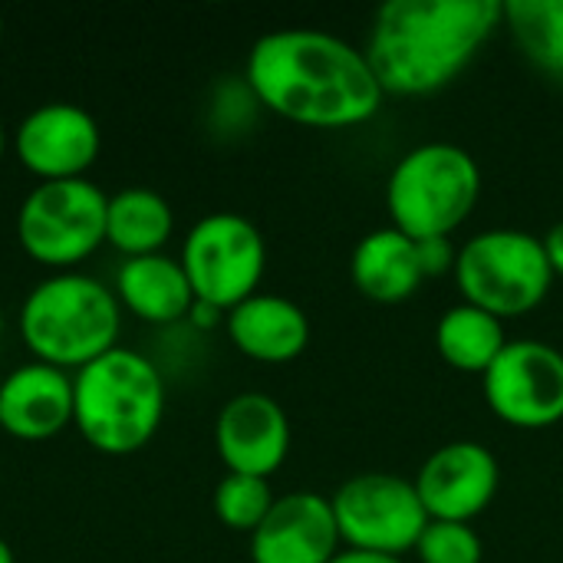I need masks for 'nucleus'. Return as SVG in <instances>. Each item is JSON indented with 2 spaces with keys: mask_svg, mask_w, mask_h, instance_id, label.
<instances>
[{
  "mask_svg": "<svg viewBox=\"0 0 563 563\" xmlns=\"http://www.w3.org/2000/svg\"><path fill=\"white\" fill-rule=\"evenodd\" d=\"M244 82L257 106L307 129H356L376 119L386 102L366 53L313 26L257 36L244 63Z\"/></svg>",
  "mask_w": 563,
  "mask_h": 563,
  "instance_id": "nucleus-1",
  "label": "nucleus"
},
{
  "mask_svg": "<svg viewBox=\"0 0 563 563\" xmlns=\"http://www.w3.org/2000/svg\"><path fill=\"white\" fill-rule=\"evenodd\" d=\"M505 23V0H389L363 46L386 96L422 99L452 86Z\"/></svg>",
  "mask_w": 563,
  "mask_h": 563,
  "instance_id": "nucleus-2",
  "label": "nucleus"
},
{
  "mask_svg": "<svg viewBox=\"0 0 563 563\" xmlns=\"http://www.w3.org/2000/svg\"><path fill=\"white\" fill-rule=\"evenodd\" d=\"M165 379L158 366L129 346H112L73 373V422L102 455H132L158 432Z\"/></svg>",
  "mask_w": 563,
  "mask_h": 563,
  "instance_id": "nucleus-3",
  "label": "nucleus"
},
{
  "mask_svg": "<svg viewBox=\"0 0 563 563\" xmlns=\"http://www.w3.org/2000/svg\"><path fill=\"white\" fill-rule=\"evenodd\" d=\"M122 303L92 274L56 271L33 284L20 303V336L26 350L49 366L82 369L119 346Z\"/></svg>",
  "mask_w": 563,
  "mask_h": 563,
  "instance_id": "nucleus-4",
  "label": "nucleus"
},
{
  "mask_svg": "<svg viewBox=\"0 0 563 563\" xmlns=\"http://www.w3.org/2000/svg\"><path fill=\"white\" fill-rule=\"evenodd\" d=\"M482 168L455 142L409 148L386 178L389 224L412 241L452 238L478 208Z\"/></svg>",
  "mask_w": 563,
  "mask_h": 563,
  "instance_id": "nucleus-5",
  "label": "nucleus"
},
{
  "mask_svg": "<svg viewBox=\"0 0 563 563\" xmlns=\"http://www.w3.org/2000/svg\"><path fill=\"white\" fill-rule=\"evenodd\" d=\"M452 277L465 303L482 307L498 320L538 310L558 280L544 241L518 228H492L468 238L459 247Z\"/></svg>",
  "mask_w": 563,
  "mask_h": 563,
  "instance_id": "nucleus-6",
  "label": "nucleus"
},
{
  "mask_svg": "<svg viewBox=\"0 0 563 563\" xmlns=\"http://www.w3.org/2000/svg\"><path fill=\"white\" fill-rule=\"evenodd\" d=\"M106 208L109 195L86 175L40 181L16 208L20 247L46 267L69 271L106 241Z\"/></svg>",
  "mask_w": 563,
  "mask_h": 563,
  "instance_id": "nucleus-7",
  "label": "nucleus"
},
{
  "mask_svg": "<svg viewBox=\"0 0 563 563\" xmlns=\"http://www.w3.org/2000/svg\"><path fill=\"white\" fill-rule=\"evenodd\" d=\"M178 261L195 300L228 313L257 294L267 267V244L251 218L238 211H211L188 228Z\"/></svg>",
  "mask_w": 563,
  "mask_h": 563,
  "instance_id": "nucleus-8",
  "label": "nucleus"
},
{
  "mask_svg": "<svg viewBox=\"0 0 563 563\" xmlns=\"http://www.w3.org/2000/svg\"><path fill=\"white\" fill-rule=\"evenodd\" d=\"M330 505L340 541L350 551L406 558L429 528L416 485L393 472H363L346 478L330 495Z\"/></svg>",
  "mask_w": 563,
  "mask_h": 563,
  "instance_id": "nucleus-9",
  "label": "nucleus"
},
{
  "mask_svg": "<svg viewBox=\"0 0 563 563\" xmlns=\"http://www.w3.org/2000/svg\"><path fill=\"white\" fill-rule=\"evenodd\" d=\"M495 419L521 432H544L563 422V353L544 340H508L482 376Z\"/></svg>",
  "mask_w": 563,
  "mask_h": 563,
  "instance_id": "nucleus-10",
  "label": "nucleus"
},
{
  "mask_svg": "<svg viewBox=\"0 0 563 563\" xmlns=\"http://www.w3.org/2000/svg\"><path fill=\"white\" fill-rule=\"evenodd\" d=\"M429 521L472 525L485 515L501 485V465L492 449L472 439L435 449L412 478Z\"/></svg>",
  "mask_w": 563,
  "mask_h": 563,
  "instance_id": "nucleus-11",
  "label": "nucleus"
},
{
  "mask_svg": "<svg viewBox=\"0 0 563 563\" xmlns=\"http://www.w3.org/2000/svg\"><path fill=\"white\" fill-rule=\"evenodd\" d=\"M13 148L20 165L40 175V181L82 178L99 158L102 132L89 109L76 102H43L20 119Z\"/></svg>",
  "mask_w": 563,
  "mask_h": 563,
  "instance_id": "nucleus-12",
  "label": "nucleus"
},
{
  "mask_svg": "<svg viewBox=\"0 0 563 563\" xmlns=\"http://www.w3.org/2000/svg\"><path fill=\"white\" fill-rule=\"evenodd\" d=\"M214 445L228 472L271 478L290 452V419L267 393L231 396L214 422Z\"/></svg>",
  "mask_w": 563,
  "mask_h": 563,
  "instance_id": "nucleus-13",
  "label": "nucleus"
},
{
  "mask_svg": "<svg viewBox=\"0 0 563 563\" xmlns=\"http://www.w3.org/2000/svg\"><path fill=\"white\" fill-rule=\"evenodd\" d=\"M340 551L333 505L317 492L280 495L251 534V563H330Z\"/></svg>",
  "mask_w": 563,
  "mask_h": 563,
  "instance_id": "nucleus-14",
  "label": "nucleus"
},
{
  "mask_svg": "<svg viewBox=\"0 0 563 563\" xmlns=\"http://www.w3.org/2000/svg\"><path fill=\"white\" fill-rule=\"evenodd\" d=\"M73 422V373L30 360L0 376V429L43 442Z\"/></svg>",
  "mask_w": 563,
  "mask_h": 563,
  "instance_id": "nucleus-15",
  "label": "nucleus"
},
{
  "mask_svg": "<svg viewBox=\"0 0 563 563\" xmlns=\"http://www.w3.org/2000/svg\"><path fill=\"white\" fill-rule=\"evenodd\" d=\"M224 330L257 363H290L310 343V320L300 303L280 294H254L224 313Z\"/></svg>",
  "mask_w": 563,
  "mask_h": 563,
  "instance_id": "nucleus-16",
  "label": "nucleus"
},
{
  "mask_svg": "<svg viewBox=\"0 0 563 563\" xmlns=\"http://www.w3.org/2000/svg\"><path fill=\"white\" fill-rule=\"evenodd\" d=\"M115 297L139 320L168 327L191 313L195 290L178 257L168 254H142L125 257L115 271Z\"/></svg>",
  "mask_w": 563,
  "mask_h": 563,
  "instance_id": "nucleus-17",
  "label": "nucleus"
},
{
  "mask_svg": "<svg viewBox=\"0 0 563 563\" xmlns=\"http://www.w3.org/2000/svg\"><path fill=\"white\" fill-rule=\"evenodd\" d=\"M350 277H353V287L366 300L402 303L426 280L422 264H419V244L406 238L402 231H396L393 224L376 228L353 247Z\"/></svg>",
  "mask_w": 563,
  "mask_h": 563,
  "instance_id": "nucleus-18",
  "label": "nucleus"
},
{
  "mask_svg": "<svg viewBox=\"0 0 563 563\" xmlns=\"http://www.w3.org/2000/svg\"><path fill=\"white\" fill-rule=\"evenodd\" d=\"M175 231L172 205L145 185H125L109 195L106 208V241L125 257L158 254Z\"/></svg>",
  "mask_w": 563,
  "mask_h": 563,
  "instance_id": "nucleus-19",
  "label": "nucleus"
},
{
  "mask_svg": "<svg viewBox=\"0 0 563 563\" xmlns=\"http://www.w3.org/2000/svg\"><path fill=\"white\" fill-rule=\"evenodd\" d=\"M505 346H508L505 320L465 300L449 307L435 323V350L459 373L485 376Z\"/></svg>",
  "mask_w": 563,
  "mask_h": 563,
  "instance_id": "nucleus-20",
  "label": "nucleus"
},
{
  "mask_svg": "<svg viewBox=\"0 0 563 563\" xmlns=\"http://www.w3.org/2000/svg\"><path fill=\"white\" fill-rule=\"evenodd\" d=\"M505 23L525 59L563 82V0H508Z\"/></svg>",
  "mask_w": 563,
  "mask_h": 563,
  "instance_id": "nucleus-21",
  "label": "nucleus"
},
{
  "mask_svg": "<svg viewBox=\"0 0 563 563\" xmlns=\"http://www.w3.org/2000/svg\"><path fill=\"white\" fill-rule=\"evenodd\" d=\"M277 495L271 488V478L254 475H234L228 472L214 488V515L224 528L254 534L261 521L271 515Z\"/></svg>",
  "mask_w": 563,
  "mask_h": 563,
  "instance_id": "nucleus-22",
  "label": "nucleus"
},
{
  "mask_svg": "<svg viewBox=\"0 0 563 563\" xmlns=\"http://www.w3.org/2000/svg\"><path fill=\"white\" fill-rule=\"evenodd\" d=\"M412 554L419 558V563H482L485 541L472 525L429 521Z\"/></svg>",
  "mask_w": 563,
  "mask_h": 563,
  "instance_id": "nucleus-23",
  "label": "nucleus"
},
{
  "mask_svg": "<svg viewBox=\"0 0 563 563\" xmlns=\"http://www.w3.org/2000/svg\"><path fill=\"white\" fill-rule=\"evenodd\" d=\"M419 244V264L426 277H442L455 271L459 247L452 238H432V241H416Z\"/></svg>",
  "mask_w": 563,
  "mask_h": 563,
  "instance_id": "nucleus-24",
  "label": "nucleus"
},
{
  "mask_svg": "<svg viewBox=\"0 0 563 563\" xmlns=\"http://www.w3.org/2000/svg\"><path fill=\"white\" fill-rule=\"evenodd\" d=\"M541 241H544V251H548V261H551L554 277H563V221H558Z\"/></svg>",
  "mask_w": 563,
  "mask_h": 563,
  "instance_id": "nucleus-25",
  "label": "nucleus"
},
{
  "mask_svg": "<svg viewBox=\"0 0 563 563\" xmlns=\"http://www.w3.org/2000/svg\"><path fill=\"white\" fill-rule=\"evenodd\" d=\"M330 563H406V558H389V554H369V551H350V548H343Z\"/></svg>",
  "mask_w": 563,
  "mask_h": 563,
  "instance_id": "nucleus-26",
  "label": "nucleus"
},
{
  "mask_svg": "<svg viewBox=\"0 0 563 563\" xmlns=\"http://www.w3.org/2000/svg\"><path fill=\"white\" fill-rule=\"evenodd\" d=\"M188 317H191L195 327H218V323L224 320V310H218V307H211V303H205V300H195Z\"/></svg>",
  "mask_w": 563,
  "mask_h": 563,
  "instance_id": "nucleus-27",
  "label": "nucleus"
},
{
  "mask_svg": "<svg viewBox=\"0 0 563 563\" xmlns=\"http://www.w3.org/2000/svg\"><path fill=\"white\" fill-rule=\"evenodd\" d=\"M0 563H16L13 561V551H10V544L0 538Z\"/></svg>",
  "mask_w": 563,
  "mask_h": 563,
  "instance_id": "nucleus-28",
  "label": "nucleus"
},
{
  "mask_svg": "<svg viewBox=\"0 0 563 563\" xmlns=\"http://www.w3.org/2000/svg\"><path fill=\"white\" fill-rule=\"evenodd\" d=\"M3 148H7V132H3V125H0V162H3Z\"/></svg>",
  "mask_w": 563,
  "mask_h": 563,
  "instance_id": "nucleus-29",
  "label": "nucleus"
},
{
  "mask_svg": "<svg viewBox=\"0 0 563 563\" xmlns=\"http://www.w3.org/2000/svg\"><path fill=\"white\" fill-rule=\"evenodd\" d=\"M0 336H3V313H0Z\"/></svg>",
  "mask_w": 563,
  "mask_h": 563,
  "instance_id": "nucleus-30",
  "label": "nucleus"
},
{
  "mask_svg": "<svg viewBox=\"0 0 563 563\" xmlns=\"http://www.w3.org/2000/svg\"><path fill=\"white\" fill-rule=\"evenodd\" d=\"M0 36H3V16H0Z\"/></svg>",
  "mask_w": 563,
  "mask_h": 563,
  "instance_id": "nucleus-31",
  "label": "nucleus"
}]
</instances>
